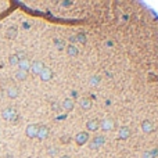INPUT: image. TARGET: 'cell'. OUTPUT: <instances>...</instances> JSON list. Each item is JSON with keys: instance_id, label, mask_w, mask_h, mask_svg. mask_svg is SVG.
I'll use <instances>...</instances> for the list:
<instances>
[{"instance_id": "1", "label": "cell", "mask_w": 158, "mask_h": 158, "mask_svg": "<svg viewBox=\"0 0 158 158\" xmlns=\"http://www.w3.org/2000/svg\"><path fill=\"white\" fill-rule=\"evenodd\" d=\"M17 115H18L17 110H15L14 107H6L3 111H2V117H3L6 121H10V122L17 117Z\"/></svg>"}, {"instance_id": "2", "label": "cell", "mask_w": 158, "mask_h": 158, "mask_svg": "<svg viewBox=\"0 0 158 158\" xmlns=\"http://www.w3.org/2000/svg\"><path fill=\"white\" fill-rule=\"evenodd\" d=\"M99 122H100V129H103V130L110 132V130L115 129V121L111 118H104V119H101V121H99Z\"/></svg>"}, {"instance_id": "3", "label": "cell", "mask_w": 158, "mask_h": 158, "mask_svg": "<svg viewBox=\"0 0 158 158\" xmlns=\"http://www.w3.org/2000/svg\"><path fill=\"white\" fill-rule=\"evenodd\" d=\"M90 140L89 137V133L87 132H78L75 136V141L78 146H83V144H86L87 141Z\"/></svg>"}, {"instance_id": "4", "label": "cell", "mask_w": 158, "mask_h": 158, "mask_svg": "<svg viewBox=\"0 0 158 158\" xmlns=\"http://www.w3.org/2000/svg\"><path fill=\"white\" fill-rule=\"evenodd\" d=\"M104 143H105V137L104 136H96L93 140H90L89 147L92 148V150H97V148H100Z\"/></svg>"}, {"instance_id": "5", "label": "cell", "mask_w": 158, "mask_h": 158, "mask_svg": "<svg viewBox=\"0 0 158 158\" xmlns=\"http://www.w3.org/2000/svg\"><path fill=\"white\" fill-rule=\"evenodd\" d=\"M49 135H50V129H49L46 125H39L36 137H38L39 140H44V139H47V136H49Z\"/></svg>"}, {"instance_id": "6", "label": "cell", "mask_w": 158, "mask_h": 158, "mask_svg": "<svg viewBox=\"0 0 158 158\" xmlns=\"http://www.w3.org/2000/svg\"><path fill=\"white\" fill-rule=\"evenodd\" d=\"M38 128H39L38 123H31V125H28L25 129V135L29 139H35L36 135H38Z\"/></svg>"}, {"instance_id": "7", "label": "cell", "mask_w": 158, "mask_h": 158, "mask_svg": "<svg viewBox=\"0 0 158 158\" xmlns=\"http://www.w3.org/2000/svg\"><path fill=\"white\" fill-rule=\"evenodd\" d=\"M43 68H44V64L42 61H33V62H31V71L35 74V75H39L40 72L43 71Z\"/></svg>"}, {"instance_id": "8", "label": "cell", "mask_w": 158, "mask_h": 158, "mask_svg": "<svg viewBox=\"0 0 158 158\" xmlns=\"http://www.w3.org/2000/svg\"><path fill=\"white\" fill-rule=\"evenodd\" d=\"M6 93H7V96L10 97V99H15V97H18V94H20V87H18L17 85H13V83H11L10 86L7 87V90H6Z\"/></svg>"}, {"instance_id": "9", "label": "cell", "mask_w": 158, "mask_h": 158, "mask_svg": "<svg viewBox=\"0 0 158 158\" xmlns=\"http://www.w3.org/2000/svg\"><path fill=\"white\" fill-rule=\"evenodd\" d=\"M86 129L90 130V132H94V130H99L100 129V122L97 121L96 118H92L86 122Z\"/></svg>"}, {"instance_id": "10", "label": "cell", "mask_w": 158, "mask_h": 158, "mask_svg": "<svg viewBox=\"0 0 158 158\" xmlns=\"http://www.w3.org/2000/svg\"><path fill=\"white\" fill-rule=\"evenodd\" d=\"M39 76H40V79H42L43 82H49V81L53 78V71H51L50 68H46V67H44L43 71L39 74Z\"/></svg>"}, {"instance_id": "11", "label": "cell", "mask_w": 158, "mask_h": 158, "mask_svg": "<svg viewBox=\"0 0 158 158\" xmlns=\"http://www.w3.org/2000/svg\"><path fill=\"white\" fill-rule=\"evenodd\" d=\"M141 130L144 133H151L154 130V123L151 122L150 119H144L143 122H141Z\"/></svg>"}, {"instance_id": "12", "label": "cell", "mask_w": 158, "mask_h": 158, "mask_svg": "<svg viewBox=\"0 0 158 158\" xmlns=\"http://www.w3.org/2000/svg\"><path fill=\"white\" fill-rule=\"evenodd\" d=\"M92 99H89V97H81L79 99V105L83 108V110H90L92 108Z\"/></svg>"}, {"instance_id": "13", "label": "cell", "mask_w": 158, "mask_h": 158, "mask_svg": "<svg viewBox=\"0 0 158 158\" xmlns=\"http://www.w3.org/2000/svg\"><path fill=\"white\" fill-rule=\"evenodd\" d=\"M129 136H130V129L128 128V126H122V128L119 129V132H118V139H121V140H126Z\"/></svg>"}, {"instance_id": "14", "label": "cell", "mask_w": 158, "mask_h": 158, "mask_svg": "<svg viewBox=\"0 0 158 158\" xmlns=\"http://www.w3.org/2000/svg\"><path fill=\"white\" fill-rule=\"evenodd\" d=\"M18 69H21V71H31V61H29L28 58H25V60H21V61L18 62Z\"/></svg>"}, {"instance_id": "15", "label": "cell", "mask_w": 158, "mask_h": 158, "mask_svg": "<svg viewBox=\"0 0 158 158\" xmlns=\"http://www.w3.org/2000/svg\"><path fill=\"white\" fill-rule=\"evenodd\" d=\"M17 35H18L17 26H10V28L6 31V38H7V39H10V40L15 39V38H17Z\"/></svg>"}, {"instance_id": "16", "label": "cell", "mask_w": 158, "mask_h": 158, "mask_svg": "<svg viewBox=\"0 0 158 158\" xmlns=\"http://www.w3.org/2000/svg\"><path fill=\"white\" fill-rule=\"evenodd\" d=\"M74 107H75V103H74L72 99H65V100L62 101V108H64L65 111H72Z\"/></svg>"}, {"instance_id": "17", "label": "cell", "mask_w": 158, "mask_h": 158, "mask_svg": "<svg viewBox=\"0 0 158 158\" xmlns=\"http://www.w3.org/2000/svg\"><path fill=\"white\" fill-rule=\"evenodd\" d=\"M67 53H68V56H71V57H76L79 54V50L74 44H69V46L67 47Z\"/></svg>"}, {"instance_id": "18", "label": "cell", "mask_w": 158, "mask_h": 158, "mask_svg": "<svg viewBox=\"0 0 158 158\" xmlns=\"http://www.w3.org/2000/svg\"><path fill=\"white\" fill-rule=\"evenodd\" d=\"M15 78H17L18 81H25V79L28 78V72L21 71V69H17V72H15Z\"/></svg>"}, {"instance_id": "19", "label": "cell", "mask_w": 158, "mask_h": 158, "mask_svg": "<svg viewBox=\"0 0 158 158\" xmlns=\"http://www.w3.org/2000/svg\"><path fill=\"white\" fill-rule=\"evenodd\" d=\"M101 81V78L99 75H93L89 78V85H92V86H96V85H99Z\"/></svg>"}, {"instance_id": "20", "label": "cell", "mask_w": 158, "mask_h": 158, "mask_svg": "<svg viewBox=\"0 0 158 158\" xmlns=\"http://www.w3.org/2000/svg\"><path fill=\"white\" fill-rule=\"evenodd\" d=\"M158 154V150H153V151H144L143 158H154Z\"/></svg>"}, {"instance_id": "21", "label": "cell", "mask_w": 158, "mask_h": 158, "mask_svg": "<svg viewBox=\"0 0 158 158\" xmlns=\"http://www.w3.org/2000/svg\"><path fill=\"white\" fill-rule=\"evenodd\" d=\"M8 62H10V65H18L20 60H18V57L15 54H11L10 57H8Z\"/></svg>"}, {"instance_id": "22", "label": "cell", "mask_w": 158, "mask_h": 158, "mask_svg": "<svg viewBox=\"0 0 158 158\" xmlns=\"http://www.w3.org/2000/svg\"><path fill=\"white\" fill-rule=\"evenodd\" d=\"M76 38V42H81V43H86V35L82 32H79L78 35L75 36Z\"/></svg>"}, {"instance_id": "23", "label": "cell", "mask_w": 158, "mask_h": 158, "mask_svg": "<svg viewBox=\"0 0 158 158\" xmlns=\"http://www.w3.org/2000/svg\"><path fill=\"white\" fill-rule=\"evenodd\" d=\"M71 139H72V137L69 136V135H62V136H61V143L62 144H68Z\"/></svg>"}, {"instance_id": "24", "label": "cell", "mask_w": 158, "mask_h": 158, "mask_svg": "<svg viewBox=\"0 0 158 158\" xmlns=\"http://www.w3.org/2000/svg\"><path fill=\"white\" fill-rule=\"evenodd\" d=\"M15 56L18 57V60L21 61V60H25V58H28L26 57V54H25V51H18V53H15Z\"/></svg>"}, {"instance_id": "25", "label": "cell", "mask_w": 158, "mask_h": 158, "mask_svg": "<svg viewBox=\"0 0 158 158\" xmlns=\"http://www.w3.org/2000/svg\"><path fill=\"white\" fill-rule=\"evenodd\" d=\"M54 44H56V47H57L58 50H62V49H64V43H62V42H60L58 39L54 40Z\"/></svg>"}, {"instance_id": "26", "label": "cell", "mask_w": 158, "mask_h": 158, "mask_svg": "<svg viewBox=\"0 0 158 158\" xmlns=\"http://www.w3.org/2000/svg\"><path fill=\"white\" fill-rule=\"evenodd\" d=\"M47 153H49V155H51V157H53V155H56L58 153V148L57 147H50Z\"/></svg>"}, {"instance_id": "27", "label": "cell", "mask_w": 158, "mask_h": 158, "mask_svg": "<svg viewBox=\"0 0 158 158\" xmlns=\"http://www.w3.org/2000/svg\"><path fill=\"white\" fill-rule=\"evenodd\" d=\"M68 40L71 42V44H72V43H75V42H76V38H75V36H69Z\"/></svg>"}, {"instance_id": "28", "label": "cell", "mask_w": 158, "mask_h": 158, "mask_svg": "<svg viewBox=\"0 0 158 158\" xmlns=\"http://www.w3.org/2000/svg\"><path fill=\"white\" fill-rule=\"evenodd\" d=\"M65 118H67V115H60V117H58V121H60V119H65Z\"/></svg>"}, {"instance_id": "29", "label": "cell", "mask_w": 158, "mask_h": 158, "mask_svg": "<svg viewBox=\"0 0 158 158\" xmlns=\"http://www.w3.org/2000/svg\"><path fill=\"white\" fill-rule=\"evenodd\" d=\"M4 158H14V157H13V155H11V154H7V155H6V157H4Z\"/></svg>"}, {"instance_id": "30", "label": "cell", "mask_w": 158, "mask_h": 158, "mask_svg": "<svg viewBox=\"0 0 158 158\" xmlns=\"http://www.w3.org/2000/svg\"><path fill=\"white\" fill-rule=\"evenodd\" d=\"M61 158H69V157H68V155H62Z\"/></svg>"}]
</instances>
